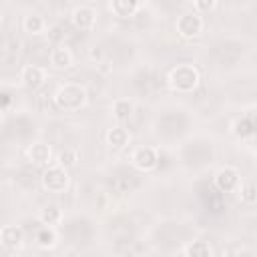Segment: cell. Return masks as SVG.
Masks as SVG:
<instances>
[{"mask_svg": "<svg viewBox=\"0 0 257 257\" xmlns=\"http://www.w3.org/2000/svg\"><path fill=\"white\" fill-rule=\"evenodd\" d=\"M243 199H245V201H249V203H253V201H255V195H253V183H249V185H247V189L243 191Z\"/></svg>", "mask_w": 257, "mask_h": 257, "instance_id": "7402d4cb", "label": "cell"}, {"mask_svg": "<svg viewBox=\"0 0 257 257\" xmlns=\"http://www.w3.org/2000/svg\"><path fill=\"white\" fill-rule=\"evenodd\" d=\"M44 187L48 191H62L68 183V177H66V171L62 167H52L44 173Z\"/></svg>", "mask_w": 257, "mask_h": 257, "instance_id": "277c9868", "label": "cell"}, {"mask_svg": "<svg viewBox=\"0 0 257 257\" xmlns=\"http://www.w3.org/2000/svg\"><path fill=\"white\" fill-rule=\"evenodd\" d=\"M60 219V211L56 209V207H46L44 211H42V215H40V221L48 227V225H54L56 221Z\"/></svg>", "mask_w": 257, "mask_h": 257, "instance_id": "2e32d148", "label": "cell"}, {"mask_svg": "<svg viewBox=\"0 0 257 257\" xmlns=\"http://www.w3.org/2000/svg\"><path fill=\"white\" fill-rule=\"evenodd\" d=\"M74 159H76L74 153H62V155H60V165H72Z\"/></svg>", "mask_w": 257, "mask_h": 257, "instance_id": "44dd1931", "label": "cell"}, {"mask_svg": "<svg viewBox=\"0 0 257 257\" xmlns=\"http://www.w3.org/2000/svg\"><path fill=\"white\" fill-rule=\"evenodd\" d=\"M237 135H241V137H251V135H253V120L247 118V120L237 122Z\"/></svg>", "mask_w": 257, "mask_h": 257, "instance_id": "d6986e66", "label": "cell"}, {"mask_svg": "<svg viewBox=\"0 0 257 257\" xmlns=\"http://www.w3.org/2000/svg\"><path fill=\"white\" fill-rule=\"evenodd\" d=\"M215 6H217L215 2H195L193 4V8H195L197 14H201V10H213Z\"/></svg>", "mask_w": 257, "mask_h": 257, "instance_id": "ffe728a7", "label": "cell"}, {"mask_svg": "<svg viewBox=\"0 0 257 257\" xmlns=\"http://www.w3.org/2000/svg\"><path fill=\"white\" fill-rule=\"evenodd\" d=\"M30 157H32V161H36V163H44V161H48L50 151H48L44 145H32Z\"/></svg>", "mask_w": 257, "mask_h": 257, "instance_id": "9a60e30c", "label": "cell"}, {"mask_svg": "<svg viewBox=\"0 0 257 257\" xmlns=\"http://www.w3.org/2000/svg\"><path fill=\"white\" fill-rule=\"evenodd\" d=\"M36 241H38V245H42V247L54 245V233H52V229H48V227L40 229V233L36 235Z\"/></svg>", "mask_w": 257, "mask_h": 257, "instance_id": "e0dca14e", "label": "cell"}, {"mask_svg": "<svg viewBox=\"0 0 257 257\" xmlns=\"http://www.w3.org/2000/svg\"><path fill=\"white\" fill-rule=\"evenodd\" d=\"M106 139H108V143H110L112 147H122V145L126 143L128 135H126L124 128H112V131L106 135Z\"/></svg>", "mask_w": 257, "mask_h": 257, "instance_id": "5bb4252c", "label": "cell"}, {"mask_svg": "<svg viewBox=\"0 0 257 257\" xmlns=\"http://www.w3.org/2000/svg\"><path fill=\"white\" fill-rule=\"evenodd\" d=\"M203 30V18L201 14H197L195 10L193 12H185L179 20H177V32L185 38H193V36H199Z\"/></svg>", "mask_w": 257, "mask_h": 257, "instance_id": "7a4b0ae2", "label": "cell"}, {"mask_svg": "<svg viewBox=\"0 0 257 257\" xmlns=\"http://www.w3.org/2000/svg\"><path fill=\"white\" fill-rule=\"evenodd\" d=\"M24 28H26V32H30V34H38V32H42V28H44V20H42L38 14H30V16L24 18Z\"/></svg>", "mask_w": 257, "mask_h": 257, "instance_id": "4fadbf2b", "label": "cell"}, {"mask_svg": "<svg viewBox=\"0 0 257 257\" xmlns=\"http://www.w3.org/2000/svg\"><path fill=\"white\" fill-rule=\"evenodd\" d=\"M94 18H96V12L90 8V6H78L74 8L72 12V22L76 28L80 30H88L94 26Z\"/></svg>", "mask_w": 257, "mask_h": 257, "instance_id": "5b68a950", "label": "cell"}, {"mask_svg": "<svg viewBox=\"0 0 257 257\" xmlns=\"http://www.w3.org/2000/svg\"><path fill=\"white\" fill-rule=\"evenodd\" d=\"M22 80H24L28 86L36 88V86L42 84V80H44V72H42L38 66H26V68L22 70Z\"/></svg>", "mask_w": 257, "mask_h": 257, "instance_id": "30bf717a", "label": "cell"}, {"mask_svg": "<svg viewBox=\"0 0 257 257\" xmlns=\"http://www.w3.org/2000/svg\"><path fill=\"white\" fill-rule=\"evenodd\" d=\"M139 2H126V0H116V2H112L110 4V10L116 14V16H120V18H126V16H133L137 10H139Z\"/></svg>", "mask_w": 257, "mask_h": 257, "instance_id": "ba28073f", "label": "cell"}, {"mask_svg": "<svg viewBox=\"0 0 257 257\" xmlns=\"http://www.w3.org/2000/svg\"><path fill=\"white\" fill-rule=\"evenodd\" d=\"M187 257H211V247L205 241H195L187 247Z\"/></svg>", "mask_w": 257, "mask_h": 257, "instance_id": "7c38bea8", "label": "cell"}, {"mask_svg": "<svg viewBox=\"0 0 257 257\" xmlns=\"http://www.w3.org/2000/svg\"><path fill=\"white\" fill-rule=\"evenodd\" d=\"M131 110H133V104L128 100H116L114 102V114L118 118H126L131 114Z\"/></svg>", "mask_w": 257, "mask_h": 257, "instance_id": "ac0fdd59", "label": "cell"}, {"mask_svg": "<svg viewBox=\"0 0 257 257\" xmlns=\"http://www.w3.org/2000/svg\"><path fill=\"white\" fill-rule=\"evenodd\" d=\"M50 62L54 66H58V68H64V66H68L72 62V54H70V50L66 46H58V48H54L50 52Z\"/></svg>", "mask_w": 257, "mask_h": 257, "instance_id": "9c48e42d", "label": "cell"}, {"mask_svg": "<svg viewBox=\"0 0 257 257\" xmlns=\"http://www.w3.org/2000/svg\"><path fill=\"white\" fill-rule=\"evenodd\" d=\"M56 100H58V106H62V108H78L84 102V90L76 84L62 86Z\"/></svg>", "mask_w": 257, "mask_h": 257, "instance_id": "3957f363", "label": "cell"}, {"mask_svg": "<svg viewBox=\"0 0 257 257\" xmlns=\"http://www.w3.org/2000/svg\"><path fill=\"white\" fill-rule=\"evenodd\" d=\"M197 80H199L197 70H195L193 66H187V64L177 66V68L171 72V82H173V86L179 88V90H191V88H195V86H197Z\"/></svg>", "mask_w": 257, "mask_h": 257, "instance_id": "6da1fadb", "label": "cell"}, {"mask_svg": "<svg viewBox=\"0 0 257 257\" xmlns=\"http://www.w3.org/2000/svg\"><path fill=\"white\" fill-rule=\"evenodd\" d=\"M133 161H135V165H137L139 169H151V167L157 165V155H155L153 149H139V151L135 153Z\"/></svg>", "mask_w": 257, "mask_h": 257, "instance_id": "52a82bcc", "label": "cell"}, {"mask_svg": "<svg viewBox=\"0 0 257 257\" xmlns=\"http://www.w3.org/2000/svg\"><path fill=\"white\" fill-rule=\"evenodd\" d=\"M239 183V177L233 169H223L217 173V179H215V185L219 191H233Z\"/></svg>", "mask_w": 257, "mask_h": 257, "instance_id": "8992f818", "label": "cell"}, {"mask_svg": "<svg viewBox=\"0 0 257 257\" xmlns=\"http://www.w3.org/2000/svg\"><path fill=\"white\" fill-rule=\"evenodd\" d=\"M2 243L6 245V247H18L20 245V241H22V231L18 229V227H4L2 229Z\"/></svg>", "mask_w": 257, "mask_h": 257, "instance_id": "8fae6325", "label": "cell"}]
</instances>
